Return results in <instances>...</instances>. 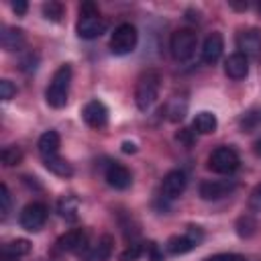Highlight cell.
Returning a JSON list of instances; mask_svg holds the SVG:
<instances>
[{
    "label": "cell",
    "mask_w": 261,
    "mask_h": 261,
    "mask_svg": "<svg viewBox=\"0 0 261 261\" xmlns=\"http://www.w3.org/2000/svg\"><path fill=\"white\" fill-rule=\"evenodd\" d=\"M222 49H224V39L220 33H210L206 39H204V45H202V61L208 63V65H214L220 55H222Z\"/></svg>",
    "instance_id": "cell-15"
},
{
    "label": "cell",
    "mask_w": 261,
    "mask_h": 261,
    "mask_svg": "<svg viewBox=\"0 0 261 261\" xmlns=\"http://www.w3.org/2000/svg\"><path fill=\"white\" fill-rule=\"evenodd\" d=\"M137 39H139L137 29L130 22H122L110 35V51L114 55H128V53L135 51Z\"/></svg>",
    "instance_id": "cell-5"
},
{
    "label": "cell",
    "mask_w": 261,
    "mask_h": 261,
    "mask_svg": "<svg viewBox=\"0 0 261 261\" xmlns=\"http://www.w3.org/2000/svg\"><path fill=\"white\" fill-rule=\"evenodd\" d=\"M10 210V192H8V186L2 184L0 186V212H2V218H6Z\"/></svg>",
    "instance_id": "cell-29"
},
{
    "label": "cell",
    "mask_w": 261,
    "mask_h": 261,
    "mask_svg": "<svg viewBox=\"0 0 261 261\" xmlns=\"http://www.w3.org/2000/svg\"><path fill=\"white\" fill-rule=\"evenodd\" d=\"M253 147H255V153H257V155H259V157H261V139H257V141H255V145H253Z\"/></svg>",
    "instance_id": "cell-38"
},
{
    "label": "cell",
    "mask_w": 261,
    "mask_h": 261,
    "mask_svg": "<svg viewBox=\"0 0 261 261\" xmlns=\"http://www.w3.org/2000/svg\"><path fill=\"white\" fill-rule=\"evenodd\" d=\"M37 61H39V57L37 55H33V53H29L24 59H22V71H35L37 69Z\"/></svg>",
    "instance_id": "cell-34"
},
{
    "label": "cell",
    "mask_w": 261,
    "mask_h": 261,
    "mask_svg": "<svg viewBox=\"0 0 261 261\" xmlns=\"http://www.w3.org/2000/svg\"><path fill=\"white\" fill-rule=\"evenodd\" d=\"M31 253V243L27 239H14L2 247V261H16Z\"/></svg>",
    "instance_id": "cell-19"
},
{
    "label": "cell",
    "mask_w": 261,
    "mask_h": 261,
    "mask_svg": "<svg viewBox=\"0 0 261 261\" xmlns=\"http://www.w3.org/2000/svg\"><path fill=\"white\" fill-rule=\"evenodd\" d=\"M75 31H77V37L82 39H98L104 31H106V22L104 18L100 16L96 4L92 2H84L80 6V20L75 24Z\"/></svg>",
    "instance_id": "cell-3"
},
{
    "label": "cell",
    "mask_w": 261,
    "mask_h": 261,
    "mask_svg": "<svg viewBox=\"0 0 261 261\" xmlns=\"http://www.w3.org/2000/svg\"><path fill=\"white\" fill-rule=\"evenodd\" d=\"M192 133H194V130H179V133H177V141H181V143H186V145H192Z\"/></svg>",
    "instance_id": "cell-36"
},
{
    "label": "cell",
    "mask_w": 261,
    "mask_h": 261,
    "mask_svg": "<svg viewBox=\"0 0 261 261\" xmlns=\"http://www.w3.org/2000/svg\"><path fill=\"white\" fill-rule=\"evenodd\" d=\"M186 184H188V177L181 169H171L165 173L163 181H161V194L167 198V200H175L177 196L184 194L186 190Z\"/></svg>",
    "instance_id": "cell-12"
},
{
    "label": "cell",
    "mask_w": 261,
    "mask_h": 261,
    "mask_svg": "<svg viewBox=\"0 0 261 261\" xmlns=\"http://www.w3.org/2000/svg\"><path fill=\"white\" fill-rule=\"evenodd\" d=\"M122 151H124V153H135V151H137V145H135V143L124 141V143H122Z\"/></svg>",
    "instance_id": "cell-37"
},
{
    "label": "cell",
    "mask_w": 261,
    "mask_h": 261,
    "mask_svg": "<svg viewBox=\"0 0 261 261\" xmlns=\"http://www.w3.org/2000/svg\"><path fill=\"white\" fill-rule=\"evenodd\" d=\"M112 245H114V239L110 234H102L94 245H90L84 251V259L86 261H108L112 255Z\"/></svg>",
    "instance_id": "cell-14"
},
{
    "label": "cell",
    "mask_w": 261,
    "mask_h": 261,
    "mask_svg": "<svg viewBox=\"0 0 261 261\" xmlns=\"http://www.w3.org/2000/svg\"><path fill=\"white\" fill-rule=\"evenodd\" d=\"M234 188H237L234 179H204L200 184V196L204 200L212 202V200H220V198L228 196Z\"/></svg>",
    "instance_id": "cell-8"
},
{
    "label": "cell",
    "mask_w": 261,
    "mask_h": 261,
    "mask_svg": "<svg viewBox=\"0 0 261 261\" xmlns=\"http://www.w3.org/2000/svg\"><path fill=\"white\" fill-rule=\"evenodd\" d=\"M69 86H71V65L63 63L55 69L47 92H45V100L51 108H63L67 104V96H69Z\"/></svg>",
    "instance_id": "cell-1"
},
{
    "label": "cell",
    "mask_w": 261,
    "mask_h": 261,
    "mask_svg": "<svg viewBox=\"0 0 261 261\" xmlns=\"http://www.w3.org/2000/svg\"><path fill=\"white\" fill-rule=\"evenodd\" d=\"M186 108H188V104H186L184 100L179 102V98H175V100L169 104V108H167L169 120H171V122H179V120L186 116Z\"/></svg>",
    "instance_id": "cell-27"
},
{
    "label": "cell",
    "mask_w": 261,
    "mask_h": 261,
    "mask_svg": "<svg viewBox=\"0 0 261 261\" xmlns=\"http://www.w3.org/2000/svg\"><path fill=\"white\" fill-rule=\"evenodd\" d=\"M0 159H2V163H4L6 167L18 165V163L22 161V151H20V147H16V145H8V147L2 149Z\"/></svg>",
    "instance_id": "cell-24"
},
{
    "label": "cell",
    "mask_w": 261,
    "mask_h": 261,
    "mask_svg": "<svg viewBox=\"0 0 261 261\" xmlns=\"http://www.w3.org/2000/svg\"><path fill=\"white\" fill-rule=\"evenodd\" d=\"M0 45L6 51H18L24 45V31L16 27H4L0 33Z\"/></svg>",
    "instance_id": "cell-18"
},
{
    "label": "cell",
    "mask_w": 261,
    "mask_h": 261,
    "mask_svg": "<svg viewBox=\"0 0 261 261\" xmlns=\"http://www.w3.org/2000/svg\"><path fill=\"white\" fill-rule=\"evenodd\" d=\"M159 90H161V75L155 69H147L141 73V77L137 80V88H135V102L137 108L147 112L155 100L159 98Z\"/></svg>",
    "instance_id": "cell-2"
},
{
    "label": "cell",
    "mask_w": 261,
    "mask_h": 261,
    "mask_svg": "<svg viewBox=\"0 0 261 261\" xmlns=\"http://www.w3.org/2000/svg\"><path fill=\"white\" fill-rule=\"evenodd\" d=\"M20 226L29 232H37L43 228V224L47 222V206L43 202H31L22 208L20 218H18Z\"/></svg>",
    "instance_id": "cell-7"
},
{
    "label": "cell",
    "mask_w": 261,
    "mask_h": 261,
    "mask_svg": "<svg viewBox=\"0 0 261 261\" xmlns=\"http://www.w3.org/2000/svg\"><path fill=\"white\" fill-rule=\"evenodd\" d=\"M104 179H106V184H108L110 188H114V190H126V188H130V184H133V173H130L122 163L112 161V163H108L106 169H104Z\"/></svg>",
    "instance_id": "cell-10"
},
{
    "label": "cell",
    "mask_w": 261,
    "mask_h": 261,
    "mask_svg": "<svg viewBox=\"0 0 261 261\" xmlns=\"http://www.w3.org/2000/svg\"><path fill=\"white\" fill-rule=\"evenodd\" d=\"M43 14H45V18H47V20L59 22V20H61V16H63V6H61L59 2L49 0V2H45V4H43Z\"/></svg>",
    "instance_id": "cell-25"
},
{
    "label": "cell",
    "mask_w": 261,
    "mask_h": 261,
    "mask_svg": "<svg viewBox=\"0 0 261 261\" xmlns=\"http://www.w3.org/2000/svg\"><path fill=\"white\" fill-rule=\"evenodd\" d=\"M57 249L67 253H84L88 249V232L86 228H71L57 239Z\"/></svg>",
    "instance_id": "cell-9"
},
{
    "label": "cell",
    "mask_w": 261,
    "mask_h": 261,
    "mask_svg": "<svg viewBox=\"0 0 261 261\" xmlns=\"http://www.w3.org/2000/svg\"><path fill=\"white\" fill-rule=\"evenodd\" d=\"M198 47V35L192 29H179L169 39V49L175 61H188Z\"/></svg>",
    "instance_id": "cell-4"
},
{
    "label": "cell",
    "mask_w": 261,
    "mask_h": 261,
    "mask_svg": "<svg viewBox=\"0 0 261 261\" xmlns=\"http://www.w3.org/2000/svg\"><path fill=\"white\" fill-rule=\"evenodd\" d=\"M10 6H12V10H14V12L18 14V16H22V14L27 12V8H29V4H27L24 0H14V2L10 4Z\"/></svg>",
    "instance_id": "cell-35"
},
{
    "label": "cell",
    "mask_w": 261,
    "mask_h": 261,
    "mask_svg": "<svg viewBox=\"0 0 261 261\" xmlns=\"http://www.w3.org/2000/svg\"><path fill=\"white\" fill-rule=\"evenodd\" d=\"M237 47L239 53H243L245 57H255L261 53V31L257 29H245L237 35Z\"/></svg>",
    "instance_id": "cell-13"
},
{
    "label": "cell",
    "mask_w": 261,
    "mask_h": 261,
    "mask_svg": "<svg viewBox=\"0 0 261 261\" xmlns=\"http://www.w3.org/2000/svg\"><path fill=\"white\" fill-rule=\"evenodd\" d=\"M59 145H61V139H59V133H57V130H47V133H43V135L39 137V143H37L39 153H41L43 159L55 157V155L59 153Z\"/></svg>",
    "instance_id": "cell-17"
},
{
    "label": "cell",
    "mask_w": 261,
    "mask_h": 261,
    "mask_svg": "<svg viewBox=\"0 0 261 261\" xmlns=\"http://www.w3.org/2000/svg\"><path fill=\"white\" fill-rule=\"evenodd\" d=\"M216 126H218L216 116L212 112H206V110L204 112H198L194 116V122H192L194 133H200V135H210V133L216 130Z\"/></svg>",
    "instance_id": "cell-20"
},
{
    "label": "cell",
    "mask_w": 261,
    "mask_h": 261,
    "mask_svg": "<svg viewBox=\"0 0 261 261\" xmlns=\"http://www.w3.org/2000/svg\"><path fill=\"white\" fill-rule=\"evenodd\" d=\"M206 261H247V259L243 255H234V253H218V255L208 257Z\"/></svg>",
    "instance_id": "cell-33"
},
{
    "label": "cell",
    "mask_w": 261,
    "mask_h": 261,
    "mask_svg": "<svg viewBox=\"0 0 261 261\" xmlns=\"http://www.w3.org/2000/svg\"><path fill=\"white\" fill-rule=\"evenodd\" d=\"M77 210H80V200L75 196H63L57 202V212L65 218V220H75L77 218Z\"/></svg>",
    "instance_id": "cell-23"
},
{
    "label": "cell",
    "mask_w": 261,
    "mask_h": 261,
    "mask_svg": "<svg viewBox=\"0 0 261 261\" xmlns=\"http://www.w3.org/2000/svg\"><path fill=\"white\" fill-rule=\"evenodd\" d=\"M145 253H147V261H165V257H163V251H161V247L157 245V243H149L147 245V249H145Z\"/></svg>",
    "instance_id": "cell-30"
},
{
    "label": "cell",
    "mask_w": 261,
    "mask_h": 261,
    "mask_svg": "<svg viewBox=\"0 0 261 261\" xmlns=\"http://www.w3.org/2000/svg\"><path fill=\"white\" fill-rule=\"evenodd\" d=\"M82 118L92 128H104L108 124V108L100 100H90L82 108Z\"/></svg>",
    "instance_id": "cell-11"
},
{
    "label": "cell",
    "mask_w": 261,
    "mask_h": 261,
    "mask_svg": "<svg viewBox=\"0 0 261 261\" xmlns=\"http://www.w3.org/2000/svg\"><path fill=\"white\" fill-rule=\"evenodd\" d=\"M43 163H45V167H47L51 173H55V175H59V177H71V175H73V167H71L65 159H61L59 155L47 157V159H43Z\"/></svg>",
    "instance_id": "cell-22"
},
{
    "label": "cell",
    "mask_w": 261,
    "mask_h": 261,
    "mask_svg": "<svg viewBox=\"0 0 261 261\" xmlns=\"http://www.w3.org/2000/svg\"><path fill=\"white\" fill-rule=\"evenodd\" d=\"M239 165H241V159L232 147H218L208 157V167L222 175H230L232 171L239 169Z\"/></svg>",
    "instance_id": "cell-6"
},
{
    "label": "cell",
    "mask_w": 261,
    "mask_h": 261,
    "mask_svg": "<svg viewBox=\"0 0 261 261\" xmlns=\"http://www.w3.org/2000/svg\"><path fill=\"white\" fill-rule=\"evenodd\" d=\"M141 253H143V247H141L139 243H130V245L118 255V261H137V259L141 257Z\"/></svg>",
    "instance_id": "cell-28"
},
{
    "label": "cell",
    "mask_w": 261,
    "mask_h": 261,
    "mask_svg": "<svg viewBox=\"0 0 261 261\" xmlns=\"http://www.w3.org/2000/svg\"><path fill=\"white\" fill-rule=\"evenodd\" d=\"M249 206H251V210L261 212V184H257V186L253 188V192H251V196H249Z\"/></svg>",
    "instance_id": "cell-32"
},
{
    "label": "cell",
    "mask_w": 261,
    "mask_h": 261,
    "mask_svg": "<svg viewBox=\"0 0 261 261\" xmlns=\"http://www.w3.org/2000/svg\"><path fill=\"white\" fill-rule=\"evenodd\" d=\"M224 73L232 80H243L249 73V59L243 53H232L224 61Z\"/></svg>",
    "instance_id": "cell-16"
},
{
    "label": "cell",
    "mask_w": 261,
    "mask_h": 261,
    "mask_svg": "<svg viewBox=\"0 0 261 261\" xmlns=\"http://www.w3.org/2000/svg\"><path fill=\"white\" fill-rule=\"evenodd\" d=\"M255 228H257V222L251 218V216H241L239 222H237V232L241 237H253L255 234Z\"/></svg>",
    "instance_id": "cell-26"
},
{
    "label": "cell",
    "mask_w": 261,
    "mask_h": 261,
    "mask_svg": "<svg viewBox=\"0 0 261 261\" xmlns=\"http://www.w3.org/2000/svg\"><path fill=\"white\" fill-rule=\"evenodd\" d=\"M16 94V86L10 80H0V98L2 100H10Z\"/></svg>",
    "instance_id": "cell-31"
},
{
    "label": "cell",
    "mask_w": 261,
    "mask_h": 261,
    "mask_svg": "<svg viewBox=\"0 0 261 261\" xmlns=\"http://www.w3.org/2000/svg\"><path fill=\"white\" fill-rule=\"evenodd\" d=\"M165 247H167V251L171 253V255H184V253H190L194 247H198L186 232L184 234H173V237H169L167 239V243H165Z\"/></svg>",
    "instance_id": "cell-21"
}]
</instances>
